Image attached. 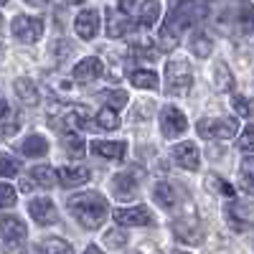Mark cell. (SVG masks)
Wrapping results in <instances>:
<instances>
[{"mask_svg":"<svg viewBox=\"0 0 254 254\" xmlns=\"http://www.w3.org/2000/svg\"><path fill=\"white\" fill-rule=\"evenodd\" d=\"M135 26H132V20L130 18H125L122 13H115L112 8L107 10V36L110 38H122L127 36Z\"/></svg>","mask_w":254,"mask_h":254,"instance_id":"obj_15","label":"cell"},{"mask_svg":"<svg viewBox=\"0 0 254 254\" xmlns=\"http://www.w3.org/2000/svg\"><path fill=\"white\" fill-rule=\"evenodd\" d=\"M112 190H115V196H120V198H130V196H135L137 183H135V178L130 173H120V176L112 178Z\"/></svg>","mask_w":254,"mask_h":254,"instance_id":"obj_18","label":"cell"},{"mask_svg":"<svg viewBox=\"0 0 254 254\" xmlns=\"http://www.w3.org/2000/svg\"><path fill=\"white\" fill-rule=\"evenodd\" d=\"M89 171L81 165H64L61 171H56V183L61 188H74V186H84L89 181Z\"/></svg>","mask_w":254,"mask_h":254,"instance_id":"obj_10","label":"cell"},{"mask_svg":"<svg viewBox=\"0 0 254 254\" xmlns=\"http://www.w3.org/2000/svg\"><path fill=\"white\" fill-rule=\"evenodd\" d=\"M216 89L219 92H231L234 89V74L229 71V66L224 61L216 64Z\"/></svg>","mask_w":254,"mask_h":254,"instance_id":"obj_25","label":"cell"},{"mask_svg":"<svg viewBox=\"0 0 254 254\" xmlns=\"http://www.w3.org/2000/svg\"><path fill=\"white\" fill-rule=\"evenodd\" d=\"M252 135H254V132H252V127H247L244 135L239 137V147H242L244 153H249V150H252Z\"/></svg>","mask_w":254,"mask_h":254,"instance_id":"obj_37","label":"cell"},{"mask_svg":"<svg viewBox=\"0 0 254 254\" xmlns=\"http://www.w3.org/2000/svg\"><path fill=\"white\" fill-rule=\"evenodd\" d=\"M0 23H3V18H0Z\"/></svg>","mask_w":254,"mask_h":254,"instance_id":"obj_47","label":"cell"},{"mask_svg":"<svg viewBox=\"0 0 254 254\" xmlns=\"http://www.w3.org/2000/svg\"><path fill=\"white\" fill-rule=\"evenodd\" d=\"M242 188H244V193H252V155L249 153H247V160L242 168Z\"/></svg>","mask_w":254,"mask_h":254,"instance_id":"obj_35","label":"cell"},{"mask_svg":"<svg viewBox=\"0 0 254 254\" xmlns=\"http://www.w3.org/2000/svg\"><path fill=\"white\" fill-rule=\"evenodd\" d=\"M190 51H193L198 59H206L211 51H214V44H211V38L206 33H193V38H190Z\"/></svg>","mask_w":254,"mask_h":254,"instance_id":"obj_26","label":"cell"},{"mask_svg":"<svg viewBox=\"0 0 254 254\" xmlns=\"http://www.w3.org/2000/svg\"><path fill=\"white\" fill-rule=\"evenodd\" d=\"M160 125H163V135L165 137H178V135H183L186 130H188V120H186V115L181 112V110H176V107H165L163 110V115H160Z\"/></svg>","mask_w":254,"mask_h":254,"instance_id":"obj_7","label":"cell"},{"mask_svg":"<svg viewBox=\"0 0 254 254\" xmlns=\"http://www.w3.org/2000/svg\"><path fill=\"white\" fill-rule=\"evenodd\" d=\"M15 92H18V97H20V99L28 102V104H33V102L38 99V92H36V87H33V81H31V79H26V76L15 79Z\"/></svg>","mask_w":254,"mask_h":254,"instance_id":"obj_27","label":"cell"},{"mask_svg":"<svg viewBox=\"0 0 254 254\" xmlns=\"http://www.w3.org/2000/svg\"><path fill=\"white\" fill-rule=\"evenodd\" d=\"M196 130L201 137L206 140H226V137H234L239 132V122L234 117H206V120H198Z\"/></svg>","mask_w":254,"mask_h":254,"instance_id":"obj_2","label":"cell"},{"mask_svg":"<svg viewBox=\"0 0 254 254\" xmlns=\"http://www.w3.org/2000/svg\"><path fill=\"white\" fill-rule=\"evenodd\" d=\"M153 198H155L158 206L171 208V206L176 203V188H173L171 183H155V188H153Z\"/></svg>","mask_w":254,"mask_h":254,"instance_id":"obj_21","label":"cell"},{"mask_svg":"<svg viewBox=\"0 0 254 254\" xmlns=\"http://www.w3.org/2000/svg\"><path fill=\"white\" fill-rule=\"evenodd\" d=\"M28 5H36V8H44V5H49L51 0H26Z\"/></svg>","mask_w":254,"mask_h":254,"instance_id":"obj_41","label":"cell"},{"mask_svg":"<svg viewBox=\"0 0 254 254\" xmlns=\"http://www.w3.org/2000/svg\"><path fill=\"white\" fill-rule=\"evenodd\" d=\"M130 81L140 89H158V74L150 69H135L130 71Z\"/></svg>","mask_w":254,"mask_h":254,"instance_id":"obj_20","label":"cell"},{"mask_svg":"<svg viewBox=\"0 0 254 254\" xmlns=\"http://www.w3.org/2000/svg\"><path fill=\"white\" fill-rule=\"evenodd\" d=\"M135 3H137V0H120V10L130 13V10H135Z\"/></svg>","mask_w":254,"mask_h":254,"instance_id":"obj_39","label":"cell"},{"mask_svg":"<svg viewBox=\"0 0 254 254\" xmlns=\"http://www.w3.org/2000/svg\"><path fill=\"white\" fill-rule=\"evenodd\" d=\"M0 234H3L8 244H20L28 237V229L18 216H3L0 219Z\"/></svg>","mask_w":254,"mask_h":254,"instance_id":"obj_11","label":"cell"},{"mask_svg":"<svg viewBox=\"0 0 254 254\" xmlns=\"http://www.w3.org/2000/svg\"><path fill=\"white\" fill-rule=\"evenodd\" d=\"M41 254H74V249L64 239H46L41 247Z\"/></svg>","mask_w":254,"mask_h":254,"instance_id":"obj_29","label":"cell"},{"mask_svg":"<svg viewBox=\"0 0 254 254\" xmlns=\"http://www.w3.org/2000/svg\"><path fill=\"white\" fill-rule=\"evenodd\" d=\"M226 219L234 231H247L252 226V208L247 203H229L226 206Z\"/></svg>","mask_w":254,"mask_h":254,"instance_id":"obj_13","label":"cell"},{"mask_svg":"<svg viewBox=\"0 0 254 254\" xmlns=\"http://www.w3.org/2000/svg\"><path fill=\"white\" fill-rule=\"evenodd\" d=\"M15 173H18V163H15L10 155H0V176L10 178V176H15Z\"/></svg>","mask_w":254,"mask_h":254,"instance_id":"obj_34","label":"cell"},{"mask_svg":"<svg viewBox=\"0 0 254 254\" xmlns=\"http://www.w3.org/2000/svg\"><path fill=\"white\" fill-rule=\"evenodd\" d=\"M64 150H66L69 158H76L79 160L84 153H87V147H84V140L74 130H69V132H64Z\"/></svg>","mask_w":254,"mask_h":254,"instance_id":"obj_22","label":"cell"},{"mask_svg":"<svg viewBox=\"0 0 254 254\" xmlns=\"http://www.w3.org/2000/svg\"><path fill=\"white\" fill-rule=\"evenodd\" d=\"M231 107H234V112H237V115H242V117H252L249 99H247V97H242V94H237L234 99H231Z\"/></svg>","mask_w":254,"mask_h":254,"instance_id":"obj_33","label":"cell"},{"mask_svg":"<svg viewBox=\"0 0 254 254\" xmlns=\"http://www.w3.org/2000/svg\"><path fill=\"white\" fill-rule=\"evenodd\" d=\"M173 158L181 168H186V171H196L198 168V147L193 142H181L173 147Z\"/></svg>","mask_w":254,"mask_h":254,"instance_id":"obj_14","label":"cell"},{"mask_svg":"<svg viewBox=\"0 0 254 254\" xmlns=\"http://www.w3.org/2000/svg\"><path fill=\"white\" fill-rule=\"evenodd\" d=\"M206 188L211 190V193H221V196H229V198L237 193V188L231 186L229 181H224L221 176H214V173L206 176Z\"/></svg>","mask_w":254,"mask_h":254,"instance_id":"obj_23","label":"cell"},{"mask_svg":"<svg viewBox=\"0 0 254 254\" xmlns=\"http://www.w3.org/2000/svg\"><path fill=\"white\" fill-rule=\"evenodd\" d=\"M173 254H183V252H173Z\"/></svg>","mask_w":254,"mask_h":254,"instance_id":"obj_45","label":"cell"},{"mask_svg":"<svg viewBox=\"0 0 254 254\" xmlns=\"http://www.w3.org/2000/svg\"><path fill=\"white\" fill-rule=\"evenodd\" d=\"M28 214H31L33 221L41 224V226H49V224H56V221H59V211H56L54 201H49V198H31Z\"/></svg>","mask_w":254,"mask_h":254,"instance_id":"obj_8","label":"cell"},{"mask_svg":"<svg viewBox=\"0 0 254 254\" xmlns=\"http://www.w3.org/2000/svg\"><path fill=\"white\" fill-rule=\"evenodd\" d=\"M15 188L8 186V183H0V208H8V206H15Z\"/></svg>","mask_w":254,"mask_h":254,"instance_id":"obj_32","label":"cell"},{"mask_svg":"<svg viewBox=\"0 0 254 254\" xmlns=\"http://www.w3.org/2000/svg\"><path fill=\"white\" fill-rule=\"evenodd\" d=\"M176 3H178V0H173V5H176Z\"/></svg>","mask_w":254,"mask_h":254,"instance_id":"obj_46","label":"cell"},{"mask_svg":"<svg viewBox=\"0 0 254 254\" xmlns=\"http://www.w3.org/2000/svg\"><path fill=\"white\" fill-rule=\"evenodd\" d=\"M168 94H188L193 84V71L188 69L186 61H171L168 64Z\"/></svg>","mask_w":254,"mask_h":254,"instance_id":"obj_4","label":"cell"},{"mask_svg":"<svg viewBox=\"0 0 254 254\" xmlns=\"http://www.w3.org/2000/svg\"><path fill=\"white\" fill-rule=\"evenodd\" d=\"M158 18H160V3L158 0H145L142 10H140V23L150 28V26L158 23Z\"/></svg>","mask_w":254,"mask_h":254,"instance_id":"obj_24","label":"cell"},{"mask_svg":"<svg viewBox=\"0 0 254 254\" xmlns=\"http://www.w3.org/2000/svg\"><path fill=\"white\" fill-rule=\"evenodd\" d=\"M173 234H176V239H178V242L196 247V244H201V242H203L206 231H203V224H201V219H198V216L188 214V216H181V219H176V221H173Z\"/></svg>","mask_w":254,"mask_h":254,"instance_id":"obj_3","label":"cell"},{"mask_svg":"<svg viewBox=\"0 0 254 254\" xmlns=\"http://www.w3.org/2000/svg\"><path fill=\"white\" fill-rule=\"evenodd\" d=\"M31 178L38 188H54L56 186V171L51 165H33Z\"/></svg>","mask_w":254,"mask_h":254,"instance_id":"obj_19","label":"cell"},{"mask_svg":"<svg viewBox=\"0 0 254 254\" xmlns=\"http://www.w3.org/2000/svg\"><path fill=\"white\" fill-rule=\"evenodd\" d=\"M130 54H132V56H142V59H153L158 51H155L153 46H147V44H135V46L130 49Z\"/></svg>","mask_w":254,"mask_h":254,"instance_id":"obj_36","label":"cell"},{"mask_svg":"<svg viewBox=\"0 0 254 254\" xmlns=\"http://www.w3.org/2000/svg\"><path fill=\"white\" fill-rule=\"evenodd\" d=\"M5 3H8V0H0V5H5Z\"/></svg>","mask_w":254,"mask_h":254,"instance_id":"obj_44","label":"cell"},{"mask_svg":"<svg viewBox=\"0 0 254 254\" xmlns=\"http://www.w3.org/2000/svg\"><path fill=\"white\" fill-rule=\"evenodd\" d=\"M20 188H23V190H31V188H36L33 178H31V176H28V178H23V181H20Z\"/></svg>","mask_w":254,"mask_h":254,"instance_id":"obj_40","label":"cell"},{"mask_svg":"<svg viewBox=\"0 0 254 254\" xmlns=\"http://www.w3.org/2000/svg\"><path fill=\"white\" fill-rule=\"evenodd\" d=\"M84 254H104V252H102L99 247H94V244H92V247H87V252H84Z\"/></svg>","mask_w":254,"mask_h":254,"instance_id":"obj_42","label":"cell"},{"mask_svg":"<svg viewBox=\"0 0 254 254\" xmlns=\"http://www.w3.org/2000/svg\"><path fill=\"white\" fill-rule=\"evenodd\" d=\"M242 26H244V31H249V3L242 5Z\"/></svg>","mask_w":254,"mask_h":254,"instance_id":"obj_38","label":"cell"},{"mask_svg":"<svg viewBox=\"0 0 254 254\" xmlns=\"http://www.w3.org/2000/svg\"><path fill=\"white\" fill-rule=\"evenodd\" d=\"M125 142H110V140H97L92 142V153L102 155V158H112V160H122L125 158Z\"/></svg>","mask_w":254,"mask_h":254,"instance_id":"obj_17","label":"cell"},{"mask_svg":"<svg viewBox=\"0 0 254 254\" xmlns=\"http://www.w3.org/2000/svg\"><path fill=\"white\" fill-rule=\"evenodd\" d=\"M20 153L26 158H44L49 153V142L44 135H28L23 142H20Z\"/></svg>","mask_w":254,"mask_h":254,"instance_id":"obj_16","label":"cell"},{"mask_svg":"<svg viewBox=\"0 0 254 254\" xmlns=\"http://www.w3.org/2000/svg\"><path fill=\"white\" fill-rule=\"evenodd\" d=\"M8 112V104H5V99H0V117H3Z\"/></svg>","mask_w":254,"mask_h":254,"instance_id":"obj_43","label":"cell"},{"mask_svg":"<svg viewBox=\"0 0 254 254\" xmlns=\"http://www.w3.org/2000/svg\"><path fill=\"white\" fill-rule=\"evenodd\" d=\"M102 74H104V64H102L97 56L81 59L76 66H74V71H71V76H74L76 81H94V79H99Z\"/></svg>","mask_w":254,"mask_h":254,"instance_id":"obj_12","label":"cell"},{"mask_svg":"<svg viewBox=\"0 0 254 254\" xmlns=\"http://www.w3.org/2000/svg\"><path fill=\"white\" fill-rule=\"evenodd\" d=\"M74 31H76L79 38L92 41L99 33V13L97 10H81L74 20Z\"/></svg>","mask_w":254,"mask_h":254,"instance_id":"obj_9","label":"cell"},{"mask_svg":"<svg viewBox=\"0 0 254 254\" xmlns=\"http://www.w3.org/2000/svg\"><path fill=\"white\" fill-rule=\"evenodd\" d=\"M104 244H107L110 249H122L127 244V231H122V229L107 231V234H104Z\"/></svg>","mask_w":254,"mask_h":254,"instance_id":"obj_31","label":"cell"},{"mask_svg":"<svg viewBox=\"0 0 254 254\" xmlns=\"http://www.w3.org/2000/svg\"><path fill=\"white\" fill-rule=\"evenodd\" d=\"M69 211L84 229H97L107 219V201L102 193L87 190V193H76L69 198Z\"/></svg>","mask_w":254,"mask_h":254,"instance_id":"obj_1","label":"cell"},{"mask_svg":"<svg viewBox=\"0 0 254 254\" xmlns=\"http://www.w3.org/2000/svg\"><path fill=\"white\" fill-rule=\"evenodd\" d=\"M8 254H13V252H8Z\"/></svg>","mask_w":254,"mask_h":254,"instance_id":"obj_48","label":"cell"},{"mask_svg":"<svg viewBox=\"0 0 254 254\" xmlns=\"http://www.w3.org/2000/svg\"><path fill=\"white\" fill-rule=\"evenodd\" d=\"M10 31L20 44H36V41L44 36V20L31 18V15H15Z\"/></svg>","mask_w":254,"mask_h":254,"instance_id":"obj_5","label":"cell"},{"mask_svg":"<svg viewBox=\"0 0 254 254\" xmlns=\"http://www.w3.org/2000/svg\"><path fill=\"white\" fill-rule=\"evenodd\" d=\"M115 221L120 226H150L155 224V216L147 206H132V208L115 211Z\"/></svg>","mask_w":254,"mask_h":254,"instance_id":"obj_6","label":"cell"},{"mask_svg":"<svg viewBox=\"0 0 254 254\" xmlns=\"http://www.w3.org/2000/svg\"><path fill=\"white\" fill-rule=\"evenodd\" d=\"M97 127H102V130H117V127H120L117 112L110 110V107H104V110L97 115Z\"/></svg>","mask_w":254,"mask_h":254,"instance_id":"obj_28","label":"cell"},{"mask_svg":"<svg viewBox=\"0 0 254 254\" xmlns=\"http://www.w3.org/2000/svg\"><path fill=\"white\" fill-rule=\"evenodd\" d=\"M102 99L110 104V110H122L125 104H127V92L122 89H110V92H104Z\"/></svg>","mask_w":254,"mask_h":254,"instance_id":"obj_30","label":"cell"}]
</instances>
